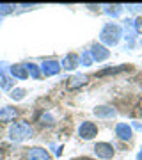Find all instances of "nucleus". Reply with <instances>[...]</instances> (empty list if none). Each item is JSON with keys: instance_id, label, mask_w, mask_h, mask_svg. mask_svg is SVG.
I'll return each mask as SVG.
<instances>
[{"instance_id": "3", "label": "nucleus", "mask_w": 142, "mask_h": 160, "mask_svg": "<svg viewBox=\"0 0 142 160\" xmlns=\"http://www.w3.org/2000/svg\"><path fill=\"white\" fill-rule=\"evenodd\" d=\"M89 53H91L92 61H98V62H103V61H107V59L110 57V50H108L105 45H100V43H94V45L91 46Z\"/></svg>"}, {"instance_id": "25", "label": "nucleus", "mask_w": 142, "mask_h": 160, "mask_svg": "<svg viewBox=\"0 0 142 160\" xmlns=\"http://www.w3.org/2000/svg\"><path fill=\"white\" fill-rule=\"evenodd\" d=\"M137 160H142V151H140L139 155H137Z\"/></svg>"}, {"instance_id": "10", "label": "nucleus", "mask_w": 142, "mask_h": 160, "mask_svg": "<svg viewBox=\"0 0 142 160\" xmlns=\"http://www.w3.org/2000/svg\"><path fill=\"white\" fill-rule=\"evenodd\" d=\"M94 114L98 116V118H101V119H112V118H115V109L114 107H108V105H101V107H96L94 109Z\"/></svg>"}, {"instance_id": "23", "label": "nucleus", "mask_w": 142, "mask_h": 160, "mask_svg": "<svg viewBox=\"0 0 142 160\" xmlns=\"http://www.w3.org/2000/svg\"><path fill=\"white\" fill-rule=\"evenodd\" d=\"M7 69H9V68L6 66V62H0V78L7 75Z\"/></svg>"}, {"instance_id": "15", "label": "nucleus", "mask_w": 142, "mask_h": 160, "mask_svg": "<svg viewBox=\"0 0 142 160\" xmlns=\"http://www.w3.org/2000/svg\"><path fill=\"white\" fill-rule=\"evenodd\" d=\"M126 69H130V66H128V64H125V66H117V68H107V69H101V71H98V77L115 75V73H121V71H126Z\"/></svg>"}, {"instance_id": "7", "label": "nucleus", "mask_w": 142, "mask_h": 160, "mask_svg": "<svg viewBox=\"0 0 142 160\" xmlns=\"http://www.w3.org/2000/svg\"><path fill=\"white\" fill-rule=\"evenodd\" d=\"M61 64H62V66H61L62 69L71 71V69H75L80 64V57L76 55V53H66V55H64V59L61 61Z\"/></svg>"}, {"instance_id": "2", "label": "nucleus", "mask_w": 142, "mask_h": 160, "mask_svg": "<svg viewBox=\"0 0 142 160\" xmlns=\"http://www.w3.org/2000/svg\"><path fill=\"white\" fill-rule=\"evenodd\" d=\"M28 137H32V126L27 121H16L9 126V139L12 142H22Z\"/></svg>"}, {"instance_id": "13", "label": "nucleus", "mask_w": 142, "mask_h": 160, "mask_svg": "<svg viewBox=\"0 0 142 160\" xmlns=\"http://www.w3.org/2000/svg\"><path fill=\"white\" fill-rule=\"evenodd\" d=\"M18 116V110L14 107H2L0 109V121L2 123H7V121H12Z\"/></svg>"}, {"instance_id": "11", "label": "nucleus", "mask_w": 142, "mask_h": 160, "mask_svg": "<svg viewBox=\"0 0 142 160\" xmlns=\"http://www.w3.org/2000/svg\"><path fill=\"white\" fill-rule=\"evenodd\" d=\"M87 84V77L85 75H75L71 78L68 80V89H80V87H84Z\"/></svg>"}, {"instance_id": "4", "label": "nucleus", "mask_w": 142, "mask_h": 160, "mask_svg": "<svg viewBox=\"0 0 142 160\" xmlns=\"http://www.w3.org/2000/svg\"><path fill=\"white\" fill-rule=\"evenodd\" d=\"M39 69H41V75H45V77H53V75H57L61 71V62L55 61V59H46V61L41 62Z\"/></svg>"}, {"instance_id": "1", "label": "nucleus", "mask_w": 142, "mask_h": 160, "mask_svg": "<svg viewBox=\"0 0 142 160\" xmlns=\"http://www.w3.org/2000/svg\"><path fill=\"white\" fill-rule=\"evenodd\" d=\"M121 36H123V30L117 23H107V25H103L101 32H100V39L103 45L115 46L121 41Z\"/></svg>"}, {"instance_id": "9", "label": "nucleus", "mask_w": 142, "mask_h": 160, "mask_svg": "<svg viewBox=\"0 0 142 160\" xmlns=\"http://www.w3.org/2000/svg\"><path fill=\"white\" fill-rule=\"evenodd\" d=\"M27 160H51L48 151L43 148H30L27 153Z\"/></svg>"}, {"instance_id": "12", "label": "nucleus", "mask_w": 142, "mask_h": 160, "mask_svg": "<svg viewBox=\"0 0 142 160\" xmlns=\"http://www.w3.org/2000/svg\"><path fill=\"white\" fill-rule=\"evenodd\" d=\"M9 71H11V75L18 80L28 78V73H27V69H25L23 64H12V66H9Z\"/></svg>"}, {"instance_id": "5", "label": "nucleus", "mask_w": 142, "mask_h": 160, "mask_svg": "<svg viewBox=\"0 0 142 160\" xmlns=\"http://www.w3.org/2000/svg\"><path fill=\"white\" fill-rule=\"evenodd\" d=\"M78 135L82 139H85V141H91V139H94L98 135V126L94 123H91V121H84L78 128Z\"/></svg>"}, {"instance_id": "24", "label": "nucleus", "mask_w": 142, "mask_h": 160, "mask_svg": "<svg viewBox=\"0 0 142 160\" xmlns=\"http://www.w3.org/2000/svg\"><path fill=\"white\" fill-rule=\"evenodd\" d=\"M128 9H130V11H133V12H137V11H142V6L135 4V6H128Z\"/></svg>"}, {"instance_id": "18", "label": "nucleus", "mask_w": 142, "mask_h": 160, "mask_svg": "<svg viewBox=\"0 0 142 160\" xmlns=\"http://www.w3.org/2000/svg\"><path fill=\"white\" fill-rule=\"evenodd\" d=\"M11 86H12V78H9L7 75L0 78V89H2V91H9V89H11Z\"/></svg>"}, {"instance_id": "14", "label": "nucleus", "mask_w": 142, "mask_h": 160, "mask_svg": "<svg viewBox=\"0 0 142 160\" xmlns=\"http://www.w3.org/2000/svg\"><path fill=\"white\" fill-rule=\"evenodd\" d=\"M25 66V69H27V73H28V78H41V69L37 64L34 62H27V64H23Z\"/></svg>"}, {"instance_id": "17", "label": "nucleus", "mask_w": 142, "mask_h": 160, "mask_svg": "<svg viewBox=\"0 0 142 160\" xmlns=\"http://www.w3.org/2000/svg\"><path fill=\"white\" fill-rule=\"evenodd\" d=\"M25 94H27V91H25L23 87H16V89H12V91H11V98H12V100H16V102L23 100Z\"/></svg>"}, {"instance_id": "20", "label": "nucleus", "mask_w": 142, "mask_h": 160, "mask_svg": "<svg viewBox=\"0 0 142 160\" xmlns=\"http://www.w3.org/2000/svg\"><path fill=\"white\" fill-rule=\"evenodd\" d=\"M80 64H82V66H91L92 64V57H91L89 52H84V53L80 55Z\"/></svg>"}, {"instance_id": "16", "label": "nucleus", "mask_w": 142, "mask_h": 160, "mask_svg": "<svg viewBox=\"0 0 142 160\" xmlns=\"http://www.w3.org/2000/svg\"><path fill=\"white\" fill-rule=\"evenodd\" d=\"M125 6H119V4H115V6H105V12H107L108 16H119L121 12H123Z\"/></svg>"}, {"instance_id": "21", "label": "nucleus", "mask_w": 142, "mask_h": 160, "mask_svg": "<svg viewBox=\"0 0 142 160\" xmlns=\"http://www.w3.org/2000/svg\"><path fill=\"white\" fill-rule=\"evenodd\" d=\"M39 125L51 126V125H53V116H51V114H43L39 118Z\"/></svg>"}, {"instance_id": "22", "label": "nucleus", "mask_w": 142, "mask_h": 160, "mask_svg": "<svg viewBox=\"0 0 142 160\" xmlns=\"http://www.w3.org/2000/svg\"><path fill=\"white\" fill-rule=\"evenodd\" d=\"M133 29H135V32L142 34V16H139L135 22H133Z\"/></svg>"}, {"instance_id": "19", "label": "nucleus", "mask_w": 142, "mask_h": 160, "mask_svg": "<svg viewBox=\"0 0 142 160\" xmlns=\"http://www.w3.org/2000/svg\"><path fill=\"white\" fill-rule=\"evenodd\" d=\"M14 11V4H0V16H7Z\"/></svg>"}, {"instance_id": "6", "label": "nucleus", "mask_w": 142, "mask_h": 160, "mask_svg": "<svg viewBox=\"0 0 142 160\" xmlns=\"http://www.w3.org/2000/svg\"><path fill=\"white\" fill-rule=\"evenodd\" d=\"M94 151H96V155L100 157V158H103V160L114 158V153H115L114 146L112 144H108V142H98L96 146H94Z\"/></svg>"}, {"instance_id": "8", "label": "nucleus", "mask_w": 142, "mask_h": 160, "mask_svg": "<svg viewBox=\"0 0 142 160\" xmlns=\"http://www.w3.org/2000/svg\"><path fill=\"white\" fill-rule=\"evenodd\" d=\"M115 135L121 139V141H130L133 132H131V126L128 123H117L115 125Z\"/></svg>"}]
</instances>
